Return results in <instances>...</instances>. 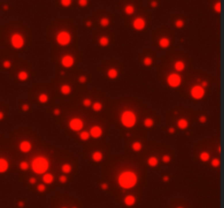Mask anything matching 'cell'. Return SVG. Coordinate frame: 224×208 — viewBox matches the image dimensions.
<instances>
[{
  "instance_id": "26",
  "label": "cell",
  "mask_w": 224,
  "mask_h": 208,
  "mask_svg": "<svg viewBox=\"0 0 224 208\" xmlns=\"http://www.w3.org/2000/svg\"><path fill=\"white\" fill-rule=\"evenodd\" d=\"M38 100H39V102H41V103H46V102L48 101V97H47L46 94H44L43 93V94H41V95L38 97Z\"/></svg>"
},
{
  "instance_id": "12",
  "label": "cell",
  "mask_w": 224,
  "mask_h": 208,
  "mask_svg": "<svg viewBox=\"0 0 224 208\" xmlns=\"http://www.w3.org/2000/svg\"><path fill=\"white\" fill-rule=\"evenodd\" d=\"M31 147H32V145H31V142L28 141H22L20 143V149L23 152H28L31 150Z\"/></svg>"
},
{
  "instance_id": "61",
  "label": "cell",
  "mask_w": 224,
  "mask_h": 208,
  "mask_svg": "<svg viewBox=\"0 0 224 208\" xmlns=\"http://www.w3.org/2000/svg\"><path fill=\"white\" fill-rule=\"evenodd\" d=\"M64 208H66V207H64Z\"/></svg>"
},
{
  "instance_id": "27",
  "label": "cell",
  "mask_w": 224,
  "mask_h": 208,
  "mask_svg": "<svg viewBox=\"0 0 224 208\" xmlns=\"http://www.w3.org/2000/svg\"><path fill=\"white\" fill-rule=\"evenodd\" d=\"M141 148H142V146H141V143L140 142H133V145H132V149L135 150V151H140L141 150Z\"/></svg>"
},
{
  "instance_id": "34",
  "label": "cell",
  "mask_w": 224,
  "mask_h": 208,
  "mask_svg": "<svg viewBox=\"0 0 224 208\" xmlns=\"http://www.w3.org/2000/svg\"><path fill=\"white\" fill-rule=\"evenodd\" d=\"M143 64H144L145 66L152 65V58H150V57H147V58H144V60H143Z\"/></svg>"
},
{
  "instance_id": "22",
  "label": "cell",
  "mask_w": 224,
  "mask_h": 208,
  "mask_svg": "<svg viewBox=\"0 0 224 208\" xmlns=\"http://www.w3.org/2000/svg\"><path fill=\"white\" fill-rule=\"evenodd\" d=\"M118 76V72L116 69H109L108 70V77L110 79H115V78H117Z\"/></svg>"
},
{
  "instance_id": "29",
  "label": "cell",
  "mask_w": 224,
  "mask_h": 208,
  "mask_svg": "<svg viewBox=\"0 0 224 208\" xmlns=\"http://www.w3.org/2000/svg\"><path fill=\"white\" fill-rule=\"evenodd\" d=\"M89 137H90V134L87 131H82L81 134H80V138H81L82 140H87Z\"/></svg>"
},
{
  "instance_id": "20",
  "label": "cell",
  "mask_w": 224,
  "mask_h": 208,
  "mask_svg": "<svg viewBox=\"0 0 224 208\" xmlns=\"http://www.w3.org/2000/svg\"><path fill=\"white\" fill-rule=\"evenodd\" d=\"M148 163L150 167H156L158 165V159L155 157H151V158L148 160Z\"/></svg>"
},
{
  "instance_id": "51",
  "label": "cell",
  "mask_w": 224,
  "mask_h": 208,
  "mask_svg": "<svg viewBox=\"0 0 224 208\" xmlns=\"http://www.w3.org/2000/svg\"><path fill=\"white\" fill-rule=\"evenodd\" d=\"M102 188H103V190H107V184H106V183H103V184H102Z\"/></svg>"
},
{
  "instance_id": "60",
  "label": "cell",
  "mask_w": 224,
  "mask_h": 208,
  "mask_svg": "<svg viewBox=\"0 0 224 208\" xmlns=\"http://www.w3.org/2000/svg\"><path fill=\"white\" fill-rule=\"evenodd\" d=\"M73 208H76V207H73Z\"/></svg>"
},
{
  "instance_id": "17",
  "label": "cell",
  "mask_w": 224,
  "mask_h": 208,
  "mask_svg": "<svg viewBox=\"0 0 224 208\" xmlns=\"http://www.w3.org/2000/svg\"><path fill=\"white\" fill-rule=\"evenodd\" d=\"M43 181H44V183H46V184H50V183H53V181H54V176L51 174H45L43 176Z\"/></svg>"
},
{
  "instance_id": "31",
  "label": "cell",
  "mask_w": 224,
  "mask_h": 208,
  "mask_svg": "<svg viewBox=\"0 0 224 208\" xmlns=\"http://www.w3.org/2000/svg\"><path fill=\"white\" fill-rule=\"evenodd\" d=\"M93 109H94V111H96V112L101 111V109H102V104L98 103V102L94 103V104H93Z\"/></svg>"
},
{
  "instance_id": "21",
  "label": "cell",
  "mask_w": 224,
  "mask_h": 208,
  "mask_svg": "<svg viewBox=\"0 0 224 208\" xmlns=\"http://www.w3.org/2000/svg\"><path fill=\"white\" fill-rule=\"evenodd\" d=\"M60 91H61V93L62 94H69L71 91V88L69 87V86H67V84H65V86H62V87L60 88Z\"/></svg>"
},
{
  "instance_id": "57",
  "label": "cell",
  "mask_w": 224,
  "mask_h": 208,
  "mask_svg": "<svg viewBox=\"0 0 224 208\" xmlns=\"http://www.w3.org/2000/svg\"><path fill=\"white\" fill-rule=\"evenodd\" d=\"M91 25H92V23H91V22H90V21L87 22V27H91Z\"/></svg>"
},
{
  "instance_id": "7",
  "label": "cell",
  "mask_w": 224,
  "mask_h": 208,
  "mask_svg": "<svg viewBox=\"0 0 224 208\" xmlns=\"http://www.w3.org/2000/svg\"><path fill=\"white\" fill-rule=\"evenodd\" d=\"M203 95H204V90H203V88L200 87V86H195V87H192V89H191V97H192V98L199 100V99L203 98Z\"/></svg>"
},
{
  "instance_id": "58",
  "label": "cell",
  "mask_w": 224,
  "mask_h": 208,
  "mask_svg": "<svg viewBox=\"0 0 224 208\" xmlns=\"http://www.w3.org/2000/svg\"><path fill=\"white\" fill-rule=\"evenodd\" d=\"M2 118H3V113L0 112V120H2Z\"/></svg>"
},
{
  "instance_id": "25",
  "label": "cell",
  "mask_w": 224,
  "mask_h": 208,
  "mask_svg": "<svg viewBox=\"0 0 224 208\" xmlns=\"http://www.w3.org/2000/svg\"><path fill=\"white\" fill-rule=\"evenodd\" d=\"M108 43H109L108 37H105V36H103V37L99 38V44H101L102 46H106V45H108Z\"/></svg>"
},
{
  "instance_id": "24",
  "label": "cell",
  "mask_w": 224,
  "mask_h": 208,
  "mask_svg": "<svg viewBox=\"0 0 224 208\" xmlns=\"http://www.w3.org/2000/svg\"><path fill=\"white\" fill-rule=\"evenodd\" d=\"M27 77H28V75H27V72H25V71L19 72V79H20L21 81H25L27 79Z\"/></svg>"
},
{
  "instance_id": "48",
  "label": "cell",
  "mask_w": 224,
  "mask_h": 208,
  "mask_svg": "<svg viewBox=\"0 0 224 208\" xmlns=\"http://www.w3.org/2000/svg\"><path fill=\"white\" fill-rule=\"evenodd\" d=\"M151 5H152L153 8H155V7L158 5V2H156V1H152V2H151Z\"/></svg>"
},
{
  "instance_id": "15",
  "label": "cell",
  "mask_w": 224,
  "mask_h": 208,
  "mask_svg": "<svg viewBox=\"0 0 224 208\" xmlns=\"http://www.w3.org/2000/svg\"><path fill=\"white\" fill-rule=\"evenodd\" d=\"M160 46L161 47H163V48H166V47H169V39L166 37H163L160 39Z\"/></svg>"
},
{
  "instance_id": "43",
  "label": "cell",
  "mask_w": 224,
  "mask_h": 208,
  "mask_svg": "<svg viewBox=\"0 0 224 208\" xmlns=\"http://www.w3.org/2000/svg\"><path fill=\"white\" fill-rule=\"evenodd\" d=\"M59 181L61 182V183H66L67 182V176H65V175H61L59 177Z\"/></svg>"
},
{
  "instance_id": "56",
  "label": "cell",
  "mask_w": 224,
  "mask_h": 208,
  "mask_svg": "<svg viewBox=\"0 0 224 208\" xmlns=\"http://www.w3.org/2000/svg\"><path fill=\"white\" fill-rule=\"evenodd\" d=\"M207 84H208L207 82H206V81H203V82H202V88H203V87H207Z\"/></svg>"
},
{
  "instance_id": "45",
  "label": "cell",
  "mask_w": 224,
  "mask_h": 208,
  "mask_svg": "<svg viewBox=\"0 0 224 208\" xmlns=\"http://www.w3.org/2000/svg\"><path fill=\"white\" fill-rule=\"evenodd\" d=\"M79 81L81 82V83H83V82L87 81V78H85V77H83V76L80 77V78H79Z\"/></svg>"
},
{
  "instance_id": "5",
  "label": "cell",
  "mask_w": 224,
  "mask_h": 208,
  "mask_svg": "<svg viewBox=\"0 0 224 208\" xmlns=\"http://www.w3.org/2000/svg\"><path fill=\"white\" fill-rule=\"evenodd\" d=\"M11 43H12L14 48H21V47H23V45H24V38L22 37L20 34L16 33L11 37Z\"/></svg>"
},
{
  "instance_id": "13",
  "label": "cell",
  "mask_w": 224,
  "mask_h": 208,
  "mask_svg": "<svg viewBox=\"0 0 224 208\" xmlns=\"http://www.w3.org/2000/svg\"><path fill=\"white\" fill-rule=\"evenodd\" d=\"M8 167H9L8 161L5 160V159H0V173L5 172V171L8 170Z\"/></svg>"
},
{
  "instance_id": "42",
  "label": "cell",
  "mask_w": 224,
  "mask_h": 208,
  "mask_svg": "<svg viewBox=\"0 0 224 208\" xmlns=\"http://www.w3.org/2000/svg\"><path fill=\"white\" fill-rule=\"evenodd\" d=\"M79 5L81 7H85L87 5V0H79Z\"/></svg>"
},
{
  "instance_id": "4",
  "label": "cell",
  "mask_w": 224,
  "mask_h": 208,
  "mask_svg": "<svg viewBox=\"0 0 224 208\" xmlns=\"http://www.w3.org/2000/svg\"><path fill=\"white\" fill-rule=\"evenodd\" d=\"M70 41H71V36L67 31H61L60 33H58V35H57V42L60 45H62V46L68 45V44L70 43Z\"/></svg>"
},
{
  "instance_id": "18",
  "label": "cell",
  "mask_w": 224,
  "mask_h": 208,
  "mask_svg": "<svg viewBox=\"0 0 224 208\" xmlns=\"http://www.w3.org/2000/svg\"><path fill=\"white\" fill-rule=\"evenodd\" d=\"M175 69L177 71H183L185 69V64H184V61H176V64H175Z\"/></svg>"
},
{
  "instance_id": "33",
  "label": "cell",
  "mask_w": 224,
  "mask_h": 208,
  "mask_svg": "<svg viewBox=\"0 0 224 208\" xmlns=\"http://www.w3.org/2000/svg\"><path fill=\"white\" fill-rule=\"evenodd\" d=\"M108 24H109V20L107 18H103V19L101 20V25H102V27H107Z\"/></svg>"
},
{
  "instance_id": "35",
  "label": "cell",
  "mask_w": 224,
  "mask_h": 208,
  "mask_svg": "<svg viewBox=\"0 0 224 208\" xmlns=\"http://www.w3.org/2000/svg\"><path fill=\"white\" fill-rule=\"evenodd\" d=\"M175 25H176V27L180 29V27H184V21L183 20H177V21L175 22Z\"/></svg>"
},
{
  "instance_id": "44",
  "label": "cell",
  "mask_w": 224,
  "mask_h": 208,
  "mask_svg": "<svg viewBox=\"0 0 224 208\" xmlns=\"http://www.w3.org/2000/svg\"><path fill=\"white\" fill-rule=\"evenodd\" d=\"M3 66H5V68H10V67H11V63L9 61V60H5V63H3Z\"/></svg>"
},
{
  "instance_id": "8",
  "label": "cell",
  "mask_w": 224,
  "mask_h": 208,
  "mask_svg": "<svg viewBox=\"0 0 224 208\" xmlns=\"http://www.w3.org/2000/svg\"><path fill=\"white\" fill-rule=\"evenodd\" d=\"M69 126H70V128L72 131H81L82 127H83V123L79 118H73V120H70Z\"/></svg>"
},
{
  "instance_id": "40",
  "label": "cell",
  "mask_w": 224,
  "mask_h": 208,
  "mask_svg": "<svg viewBox=\"0 0 224 208\" xmlns=\"http://www.w3.org/2000/svg\"><path fill=\"white\" fill-rule=\"evenodd\" d=\"M212 165L214 167V168H218L219 165H220V161H219L218 159H214L212 161Z\"/></svg>"
},
{
  "instance_id": "54",
  "label": "cell",
  "mask_w": 224,
  "mask_h": 208,
  "mask_svg": "<svg viewBox=\"0 0 224 208\" xmlns=\"http://www.w3.org/2000/svg\"><path fill=\"white\" fill-rule=\"evenodd\" d=\"M169 133H171V134H174V131H175V129H174V128H169Z\"/></svg>"
},
{
  "instance_id": "1",
  "label": "cell",
  "mask_w": 224,
  "mask_h": 208,
  "mask_svg": "<svg viewBox=\"0 0 224 208\" xmlns=\"http://www.w3.org/2000/svg\"><path fill=\"white\" fill-rule=\"evenodd\" d=\"M137 181H138L137 175L133 172H130V171L122 172L119 175V179H118L119 185L121 187H124V188H131V187H133L137 184Z\"/></svg>"
},
{
  "instance_id": "11",
  "label": "cell",
  "mask_w": 224,
  "mask_h": 208,
  "mask_svg": "<svg viewBox=\"0 0 224 208\" xmlns=\"http://www.w3.org/2000/svg\"><path fill=\"white\" fill-rule=\"evenodd\" d=\"M91 135L93 138H98V137L102 136V128L99 126H94L91 128Z\"/></svg>"
},
{
  "instance_id": "59",
  "label": "cell",
  "mask_w": 224,
  "mask_h": 208,
  "mask_svg": "<svg viewBox=\"0 0 224 208\" xmlns=\"http://www.w3.org/2000/svg\"><path fill=\"white\" fill-rule=\"evenodd\" d=\"M178 208H183V207H178Z\"/></svg>"
},
{
  "instance_id": "49",
  "label": "cell",
  "mask_w": 224,
  "mask_h": 208,
  "mask_svg": "<svg viewBox=\"0 0 224 208\" xmlns=\"http://www.w3.org/2000/svg\"><path fill=\"white\" fill-rule=\"evenodd\" d=\"M206 120H207V118H206L204 116H201V117H200V122H201V123H204Z\"/></svg>"
},
{
  "instance_id": "2",
  "label": "cell",
  "mask_w": 224,
  "mask_h": 208,
  "mask_svg": "<svg viewBox=\"0 0 224 208\" xmlns=\"http://www.w3.org/2000/svg\"><path fill=\"white\" fill-rule=\"evenodd\" d=\"M32 168H33V170H34V172L37 173V174L45 173L46 170L48 169V161H47L45 158L35 159L32 163Z\"/></svg>"
},
{
  "instance_id": "37",
  "label": "cell",
  "mask_w": 224,
  "mask_h": 208,
  "mask_svg": "<svg viewBox=\"0 0 224 208\" xmlns=\"http://www.w3.org/2000/svg\"><path fill=\"white\" fill-rule=\"evenodd\" d=\"M20 168H21V170H27L28 169V164H27V162H21Z\"/></svg>"
},
{
  "instance_id": "16",
  "label": "cell",
  "mask_w": 224,
  "mask_h": 208,
  "mask_svg": "<svg viewBox=\"0 0 224 208\" xmlns=\"http://www.w3.org/2000/svg\"><path fill=\"white\" fill-rule=\"evenodd\" d=\"M92 158L94 161L99 162V161H102V159H103V154H102V152H99V151H96V152L93 153Z\"/></svg>"
},
{
  "instance_id": "55",
  "label": "cell",
  "mask_w": 224,
  "mask_h": 208,
  "mask_svg": "<svg viewBox=\"0 0 224 208\" xmlns=\"http://www.w3.org/2000/svg\"><path fill=\"white\" fill-rule=\"evenodd\" d=\"M19 206H20V207H23V206H24V203L20 202V203H19Z\"/></svg>"
},
{
  "instance_id": "50",
  "label": "cell",
  "mask_w": 224,
  "mask_h": 208,
  "mask_svg": "<svg viewBox=\"0 0 224 208\" xmlns=\"http://www.w3.org/2000/svg\"><path fill=\"white\" fill-rule=\"evenodd\" d=\"M30 182H31L32 184H34V183H36V179H34V177H31V179H30Z\"/></svg>"
},
{
  "instance_id": "41",
  "label": "cell",
  "mask_w": 224,
  "mask_h": 208,
  "mask_svg": "<svg viewBox=\"0 0 224 208\" xmlns=\"http://www.w3.org/2000/svg\"><path fill=\"white\" fill-rule=\"evenodd\" d=\"M83 105H84V106H90V105H91V100H90V99H85V100L83 101Z\"/></svg>"
},
{
  "instance_id": "19",
  "label": "cell",
  "mask_w": 224,
  "mask_h": 208,
  "mask_svg": "<svg viewBox=\"0 0 224 208\" xmlns=\"http://www.w3.org/2000/svg\"><path fill=\"white\" fill-rule=\"evenodd\" d=\"M177 124H178V127L181 128V129H186L188 127V122L186 120H179Z\"/></svg>"
},
{
  "instance_id": "10",
  "label": "cell",
  "mask_w": 224,
  "mask_h": 208,
  "mask_svg": "<svg viewBox=\"0 0 224 208\" xmlns=\"http://www.w3.org/2000/svg\"><path fill=\"white\" fill-rule=\"evenodd\" d=\"M145 27V21H144V19H142V18H137L136 20L133 21V27L138 30V31H141L143 30Z\"/></svg>"
},
{
  "instance_id": "9",
  "label": "cell",
  "mask_w": 224,
  "mask_h": 208,
  "mask_svg": "<svg viewBox=\"0 0 224 208\" xmlns=\"http://www.w3.org/2000/svg\"><path fill=\"white\" fill-rule=\"evenodd\" d=\"M73 63H74L73 57H72V56H69V55L64 56L62 59H61V64H62V66L66 67V68H70L71 66L73 65Z\"/></svg>"
},
{
  "instance_id": "38",
  "label": "cell",
  "mask_w": 224,
  "mask_h": 208,
  "mask_svg": "<svg viewBox=\"0 0 224 208\" xmlns=\"http://www.w3.org/2000/svg\"><path fill=\"white\" fill-rule=\"evenodd\" d=\"M37 190H38V192H41V193H43V192H45V190H46V187H45V185H44V184H39V185L37 186Z\"/></svg>"
},
{
  "instance_id": "32",
  "label": "cell",
  "mask_w": 224,
  "mask_h": 208,
  "mask_svg": "<svg viewBox=\"0 0 224 208\" xmlns=\"http://www.w3.org/2000/svg\"><path fill=\"white\" fill-rule=\"evenodd\" d=\"M144 126L145 127H152L153 126V120L151 118H147L144 120Z\"/></svg>"
},
{
  "instance_id": "36",
  "label": "cell",
  "mask_w": 224,
  "mask_h": 208,
  "mask_svg": "<svg viewBox=\"0 0 224 208\" xmlns=\"http://www.w3.org/2000/svg\"><path fill=\"white\" fill-rule=\"evenodd\" d=\"M60 2L64 7H69L71 5V0H60Z\"/></svg>"
},
{
  "instance_id": "28",
  "label": "cell",
  "mask_w": 224,
  "mask_h": 208,
  "mask_svg": "<svg viewBox=\"0 0 224 208\" xmlns=\"http://www.w3.org/2000/svg\"><path fill=\"white\" fill-rule=\"evenodd\" d=\"M61 169H62V172H64V173H69L71 171V165L70 164H64Z\"/></svg>"
},
{
  "instance_id": "30",
  "label": "cell",
  "mask_w": 224,
  "mask_h": 208,
  "mask_svg": "<svg viewBox=\"0 0 224 208\" xmlns=\"http://www.w3.org/2000/svg\"><path fill=\"white\" fill-rule=\"evenodd\" d=\"M200 159H201L202 161H208V160H209V153L201 152L200 153Z\"/></svg>"
},
{
  "instance_id": "53",
  "label": "cell",
  "mask_w": 224,
  "mask_h": 208,
  "mask_svg": "<svg viewBox=\"0 0 224 208\" xmlns=\"http://www.w3.org/2000/svg\"><path fill=\"white\" fill-rule=\"evenodd\" d=\"M163 181H164V182H167V181H169V176H164Z\"/></svg>"
},
{
  "instance_id": "39",
  "label": "cell",
  "mask_w": 224,
  "mask_h": 208,
  "mask_svg": "<svg viewBox=\"0 0 224 208\" xmlns=\"http://www.w3.org/2000/svg\"><path fill=\"white\" fill-rule=\"evenodd\" d=\"M214 10L217 11V12H220V11H221V3H220V2H217V3L214 5Z\"/></svg>"
},
{
  "instance_id": "47",
  "label": "cell",
  "mask_w": 224,
  "mask_h": 208,
  "mask_svg": "<svg viewBox=\"0 0 224 208\" xmlns=\"http://www.w3.org/2000/svg\"><path fill=\"white\" fill-rule=\"evenodd\" d=\"M22 109H23V111H27V109H28V105H27V104H24V105L22 106Z\"/></svg>"
},
{
  "instance_id": "46",
  "label": "cell",
  "mask_w": 224,
  "mask_h": 208,
  "mask_svg": "<svg viewBox=\"0 0 224 208\" xmlns=\"http://www.w3.org/2000/svg\"><path fill=\"white\" fill-rule=\"evenodd\" d=\"M169 160H171V159H169V156H164V157H163V161H164V162H169Z\"/></svg>"
},
{
  "instance_id": "23",
  "label": "cell",
  "mask_w": 224,
  "mask_h": 208,
  "mask_svg": "<svg viewBox=\"0 0 224 208\" xmlns=\"http://www.w3.org/2000/svg\"><path fill=\"white\" fill-rule=\"evenodd\" d=\"M125 12L127 13V14H132V13L135 12V8H133V5H126Z\"/></svg>"
},
{
  "instance_id": "14",
  "label": "cell",
  "mask_w": 224,
  "mask_h": 208,
  "mask_svg": "<svg viewBox=\"0 0 224 208\" xmlns=\"http://www.w3.org/2000/svg\"><path fill=\"white\" fill-rule=\"evenodd\" d=\"M135 203H136V197L132 196V195H128L125 198V204L127 206H132Z\"/></svg>"
},
{
  "instance_id": "52",
  "label": "cell",
  "mask_w": 224,
  "mask_h": 208,
  "mask_svg": "<svg viewBox=\"0 0 224 208\" xmlns=\"http://www.w3.org/2000/svg\"><path fill=\"white\" fill-rule=\"evenodd\" d=\"M54 114H55V115H59V114H60V111H59V109H56L54 111Z\"/></svg>"
},
{
  "instance_id": "3",
  "label": "cell",
  "mask_w": 224,
  "mask_h": 208,
  "mask_svg": "<svg viewBox=\"0 0 224 208\" xmlns=\"http://www.w3.org/2000/svg\"><path fill=\"white\" fill-rule=\"evenodd\" d=\"M121 123L126 127H132L136 124V115L130 111H126L121 115Z\"/></svg>"
},
{
  "instance_id": "6",
  "label": "cell",
  "mask_w": 224,
  "mask_h": 208,
  "mask_svg": "<svg viewBox=\"0 0 224 208\" xmlns=\"http://www.w3.org/2000/svg\"><path fill=\"white\" fill-rule=\"evenodd\" d=\"M180 82H181V79H180V77L178 76V75H176V73H172V75H169V78H167V83H169L172 88L178 87L180 84Z\"/></svg>"
}]
</instances>
